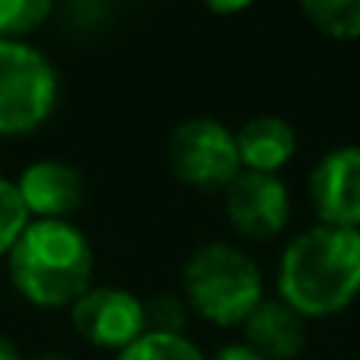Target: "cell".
<instances>
[{
	"mask_svg": "<svg viewBox=\"0 0 360 360\" xmlns=\"http://www.w3.org/2000/svg\"><path fill=\"white\" fill-rule=\"evenodd\" d=\"M360 294V231L316 228L297 234L278 262V300L304 319L348 310Z\"/></svg>",
	"mask_w": 360,
	"mask_h": 360,
	"instance_id": "cell-1",
	"label": "cell"
},
{
	"mask_svg": "<svg viewBox=\"0 0 360 360\" xmlns=\"http://www.w3.org/2000/svg\"><path fill=\"white\" fill-rule=\"evenodd\" d=\"M92 243L67 218H32L6 253L13 288L44 310L73 307L92 288Z\"/></svg>",
	"mask_w": 360,
	"mask_h": 360,
	"instance_id": "cell-2",
	"label": "cell"
},
{
	"mask_svg": "<svg viewBox=\"0 0 360 360\" xmlns=\"http://www.w3.org/2000/svg\"><path fill=\"white\" fill-rule=\"evenodd\" d=\"M184 300L212 326H243L262 304V275L243 250L202 243L184 262Z\"/></svg>",
	"mask_w": 360,
	"mask_h": 360,
	"instance_id": "cell-3",
	"label": "cell"
},
{
	"mask_svg": "<svg viewBox=\"0 0 360 360\" xmlns=\"http://www.w3.org/2000/svg\"><path fill=\"white\" fill-rule=\"evenodd\" d=\"M57 70L35 44L0 38V136L29 133L57 105Z\"/></svg>",
	"mask_w": 360,
	"mask_h": 360,
	"instance_id": "cell-4",
	"label": "cell"
},
{
	"mask_svg": "<svg viewBox=\"0 0 360 360\" xmlns=\"http://www.w3.org/2000/svg\"><path fill=\"white\" fill-rule=\"evenodd\" d=\"M168 162L180 184L202 193L228 190L231 180L243 171L234 133L212 117L184 120L171 133Z\"/></svg>",
	"mask_w": 360,
	"mask_h": 360,
	"instance_id": "cell-5",
	"label": "cell"
},
{
	"mask_svg": "<svg viewBox=\"0 0 360 360\" xmlns=\"http://www.w3.org/2000/svg\"><path fill=\"white\" fill-rule=\"evenodd\" d=\"M70 323L82 342L120 354L146 335V307L133 291L98 285L70 307Z\"/></svg>",
	"mask_w": 360,
	"mask_h": 360,
	"instance_id": "cell-6",
	"label": "cell"
},
{
	"mask_svg": "<svg viewBox=\"0 0 360 360\" xmlns=\"http://www.w3.org/2000/svg\"><path fill=\"white\" fill-rule=\"evenodd\" d=\"M224 215L231 228L253 240L281 234L291 218V196L278 174L240 171L224 190Z\"/></svg>",
	"mask_w": 360,
	"mask_h": 360,
	"instance_id": "cell-7",
	"label": "cell"
},
{
	"mask_svg": "<svg viewBox=\"0 0 360 360\" xmlns=\"http://www.w3.org/2000/svg\"><path fill=\"white\" fill-rule=\"evenodd\" d=\"M310 202L319 224L360 231V149L342 146L319 158L310 174Z\"/></svg>",
	"mask_w": 360,
	"mask_h": 360,
	"instance_id": "cell-8",
	"label": "cell"
},
{
	"mask_svg": "<svg viewBox=\"0 0 360 360\" xmlns=\"http://www.w3.org/2000/svg\"><path fill=\"white\" fill-rule=\"evenodd\" d=\"M16 190L22 196L29 218H67L82 202V174L67 162L41 158L22 168L16 180Z\"/></svg>",
	"mask_w": 360,
	"mask_h": 360,
	"instance_id": "cell-9",
	"label": "cell"
},
{
	"mask_svg": "<svg viewBox=\"0 0 360 360\" xmlns=\"http://www.w3.org/2000/svg\"><path fill=\"white\" fill-rule=\"evenodd\" d=\"M250 348L266 360H294L307 345V319L285 300H266L243 319Z\"/></svg>",
	"mask_w": 360,
	"mask_h": 360,
	"instance_id": "cell-10",
	"label": "cell"
},
{
	"mask_svg": "<svg viewBox=\"0 0 360 360\" xmlns=\"http://www.w3.org/2000/svg\"><path fill=\"white\" fill-rule=\"evenodd\" d=\"M243 171L275 174L297 152V133L281 117H253L234 133Z\"/></svg>",
	"mask_w": 360,
	"mask_h": 360,
	"instance_id": "cell-11",
	"label": "cell"
},
{
	"mask_svg": "<svg viewBox=\"0 0 360 360\" xmlns=\"http://www.w3.org/2000/svg\"><path fill=\"white\" fill-rule=\"evenodd\" d=\"M307 19L329 38H360V0H300Z\"/></svg>",
	"mask_w": 360,
	"mask_h": 360,
	"instance_id": "cell-12",
	"label": "cell"
},
{
	"mask_svg": "<svg viewBox=\"0 0 360 360\" xmlns=\"http://www.w3.org/2000/svg\"><path fill=\"white\" fill-rule=\"evenodd\" d=\"M117 360H209L186 335H162L146 332L130 348H124Z\"/></svg>",
	"mask_w": 360,
	"mask_h": 360,
	"instance_id": "cell-13",
	"label": "cell"
},
{
	"mask_svg": "<svg viewBox=\"0 0 360 360\" xmlns=\"http://www.w3.org/2000/svg\"><path fill=\"white\" fill-rule=\"evenodd\" d=\"M54 10V0H0V38H19L38 29Z\"/></svg>",
	"mask_w": 360,
	"mask_h": 360,
	"instance_id": "cell-14",
	"label": "cell"
},
{
	"mask_svg": "<svg viewBox=\"0 0 360 360\" xmlns=\"http://www.w3.org/2000/svg\"><path fill=\"white\" fill-rule=\"evenodd\" d=\"M146 332H162V335H184L190 307L177 294H155L146 300Z\"/></svg>",
	"mask_w": 360,
	"mask_h": 360,
	"instance_id": "cell-15",
	"label": "cell"
},
{
	"mask_svg": "<svg viewBox=\"0 0 360 360\" xmlns=\"http://www.w3.org/2000/svg\"><path fill=\"white\" fill-rule=\"evenodd\" d=\"M29 221L32 218L16 190V180L0 177V256L10 253V247L16 243V237L22 234Z\"/></svg>",
	"mask_w": 360,
	"mask_h": 360,
	"instance_id": "cell-16",
	"label": "cell"
},
{
	"mask_svg": "<svg viewBox=\"0 0 360 360\" xmlns=\"http://www.w3.org/2000/svg\"><path fill=\"white\" fill-rule=\"evenodd\" d=\"M212 360H266V357H259L250 345H224Z\"/></svg>",
	"mask_w": 360,
	"mask_h": 360,
	"instance_id": "cell-17",
	"label": "cell"
},
{
	"mask_svg": "<svg viewBox=\"0 0 360 360\" xmlns=\"http://www.w3.org/2000/svg\"><path fill=\"white\" fill-rule=\"evenodd\" d=\"M202 4L215 13H240V10H247L253 0H202Z\"/></svg>",
	"mask_w": 360,
	"mask_h": 360,
	"instance_id": "cell-18",
	"label": "cell"
},
{
	"mask_svg": "<svg viewBox=\"0 0 360 360\" xmlns=\"http://www.w3.org/2000/svg\"><path fill=\"white\" fill-rule=\"evenodd\" d=\"M0 360H22V354L16 351V345L6 335H0Z\"/></svg>",
	"mask_w": 360,
	"mask_h": 360,
	"instance_id": "cell-19",
	"label": "cell"
},
{
	"mask_svg": "<svg viewBox=\"0 0 360 360\" xmlns=\"http://www.w3.org/2000/svg\"><path fill=\"white\" fill-rule=\"evenodd\" d=\"M38 360H70V357L67 354H41Z\"/></svg>",
	"mask_w": 360,
	"mask_h": 360,
	"instance_id": "cell-20",
	"label": "cell"
}]
</instances>
